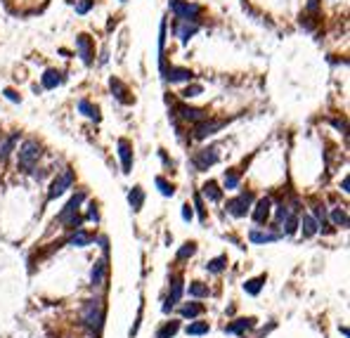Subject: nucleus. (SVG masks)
<instances>
[{"label":"nucleus","mask_w":350,"mask_h":338,"mask_svg":"<svg viewBox=\"0 0 350 338\" xmlns=\"http://www.w3.org/2000/svg\"><path fill=\"white\" fill-rule=\"evenodd\" d=\"M208 322H194V324L187 326V336H204V333H208Z\"/></svg>","instance_id":"nucleus-31"},{"label":"nucleus","mask_w":350,"mask_h":338,"mask_svg":"<svg viewBox=\"0 0 350 338\" xmlns=\"http://www.w3.org/2000/svg\"><path fill=\"white\" fill-rule=\"evenodd\" d=\"M128 201H131V206L133 211H140L144 204V192H142V187H133L131 194H128Z\"/></svg>","instance_id":"nucleus-26"},{"label":"nucleus","mask_w":350,"mask_h":338,"mask_svg":"<svg viewBox=\"0 0 350 338\" xmlns=\"http://www.w3.org/2000/svg\"><path fill=\"white\" fill-rule=\"evenodd\" d=\"M164 48H166V21H161V26H158V62L164 59Z\"/></svg>","instance_id":"nucleus-35"},{"label":"nucleus","mask_w":350,"mask_h":338,"mask_svg":"<svg viewBox=\"0 0 350 338\" xmlns=\"http://www.w3.org/2000/svg\"><path fill=\"white\" fill-rule=\"evenodd\" d=\"M109 88H111V92L116 95V99L118 102H123V104H131L133 102V97H128V88H125L118 78H111L109 81Z\"/></svg>","instance_id":"nucleus-14"},{"label":"nucleus","mask_w":350,"mask_h":338,"mask_svg":"<svg viewBox=\"0 0 350 338\" xmlns=\"http://www.w3.org/2000/svg\"><path fill=\"white\" fill-rule=\"evenodd\" d=\"M14 142H17V135H10L7 140H3V142H0V163H3V161L7 159V154L12 152Z\"/></svg>","instance_id":"nucleus-32"},{"label":"nucleus","mask_w":350,"mask_h":338,"mask_svg":"<svg viewBox=\"0 0 350 338\" xmlns=\"http://www.w3.org/2000/svg\"><path fill=\"white\" fill-rule=\"evenodd\" d=\"M263 284H265V275L256 277V279H248V282L244 284V291H246L248 296H258L261 289H263Z\"/></svg>","instance_id":"nucleus-24"},{"label":"nucleus","mask_w":350,"mask_h":338,"mask_svg":"<svg viewBox=\"0 0 350 338\" xmlns=\"http://www.w3.org/2000/svg\"><path fill=\"white\" fill-rule=\"evenodd\" d=\"M166 81H171V83H189L194 78V74L189 69H185V66H171V69L164 71Z\"/></svg>","instance_id":"nucleus-10"},{"label":"nucleus","mask_w":350,"mask_h":338,"mask_svg":"<svg viewBox=\"0 0 350 338\" xmlns=\"http://www.w3.org/2000/svg\"><path fill=\"white\" fill-rule=\"evenodd\" d=\"M194 218V211H192V206H189V204H185V206H182V220L185 222H189Z\"/></svg>","instance_id":"nucleus-40"},{"label":"nucleus","mask_w":350,"mask_h":338,"mask_svg":"<svg viewBox=\"0 0 350 338\" xmlns=\"http://www.w3.org/2000/svg\"><path fill=\"white\" fill-rule=\"evenodd\" d=\"M194 251H197V244L194 242H187L182 249L178 251V260H185V258H189V255H194Z\"/></svg>","instance_id":"nucleus-36"},{"label":"nucleus","mask_w":350,"mask_h":338,"mask_svg":"<svg viewBox=\"0 0 350 338\" xmlns=\"http://www.w3.org/2000/svg\"><path fill=\"white\" fill-rule=\"evenodd\" d=\"M187 291H189V296L192 298H206L208 296V286L206 284H201V282H192Z\"/></svg>","instance_id":"nucleus-30"},{"label":"nucleus","mask_w":350,"mask_h":338,"mask_svg":"<svg viewBox=\"0 0 350 338\" xmlns=\"http://www.w3.org/2000/svg\"><path fill=\"white\" fill-rule=\"evenodd\" d=\"M251 326H253V319H237L234 324L227 326L225 331H227V333H234V336H241V333L248 331Z\"/></svg>","instance_id":"nucleus-23"},{"label":"nucleus","mask_w":350,"mask_h":338,"mask_svg":"<svg viewBox=\"0 0 350 338\" xmlns=\"http://www.w3.org/2000/svg\"><path fill=\"white\" fill-rule=\"evenodd\" d=\"M71 185H74V171L67 168V171H62L55 178V182H52V187H50V192H48V201L57 199V196H62V194L67 192Z\"/></svg>","instance_id":"nucleus-4"},{"label":"nucleus","mask_w":350,"mask_h":338,"mask_svg":"<svg viewBox=\"0 0 350 338\" xmlns=\"http://www.w3.org/2000/svg\"><path fill=\"white\" fill-rule=\"evenodd\" d=\"M180 296H182V279L180 277H175L173 279V289H171V296H168V300H166V305H164V312H168L173 308V305L178 303L180 300Z\"/></svg>","instance_id":"nucleus-16"},{"label":"nucleus","mask_w":350,"mask_h":338,"mask_svg":"<svg viewBox=\"0 0 350 338\" xmlns=\"http://www.w3.org/2000/svg\"><path fill=\"white\" fill-rule=\"evenodd\" d=\"M76 52L85 64H92V41H90V36L81 33L76 38Z\"/></svg>","instance_id":"nucleus-11"},{"label":"nucleus","mask_w":350,"mask_h":338,"mask_svg":"<svg viewBox=\"0 0 350 338\" xmlns=\"http://www.w3.org/2000/svg\"><path fill=\"white\" fill-rule=\"evenodd\" d=\"M95 242V236L88 234V232H83V229H76L74 236L69 239V246H76V249H83V246H88V244Z\"/></svg>","instance_id":"nucleus-17"},{"label":"nucleus","mask_w":350,"mask_h":338,"mask_svg":"<svg viewBox=\"0 0 350 338\" xmlns=\"http://www.w3.org/2000/svg\"><path fill=\"white\" fill-rule=\"evenodd\" d=\"M227 265V258L225 255H218V258H213V260L206 262V269L211 272V275H218V272H222Z\"/></svg>","instance_id":"nucleus-27"},{"label":"nucleus","mask_w":350,"mask_h":338,"mask_svg":"<svg viewBox=\"0 0 350 338\" xmlns=\"http://www.w3.org/2000/svg\"><path fill=\"white\" fill-rule=\"evenodd\" d=\"M104 277H107V260L95 262V267H92V275H90V279H92V286H100V284L104 282Z\"/></svg>","instance_id":"nucleus-22"},{"label":"nucleus","mask_w":350,"mask_h":338,"mask_svg":"<svg viewBox=\"0 0 350 338\" xmlns=\"http://www.w3.org/2000/svg\"><path fill=\"white\" fill-rule=\"evenodd\" d=\"M312 213H315L317 225H322V222H324V208L322 206H315V208H312Z\"/></svg>","instance_id":"nucleus-41"},{"label":"nucleus","mask_w":350,"mask_h":338,"mask_svg":"<svg viewBox=\"0 0 350 338\" xmlns=\"http://www.w3.org/2000/svg\"><path fill=\"white\" fill-rule=\"evenodd\" d=\"M171 10L175 12L178 19H189V21H197V17L201 14V7L194 5V3H187V0H171Z\"/></svg>","instance_id":"nucleus-5"},{"label":"nucleus","mask_w":350,"mask_h":338,"mask_svg":"<svg viewBox=\"0 0 350 338\" xmlns=\"http://www.w3.org/2000/svg\"><path fill=\"white\" fill-rule=\"evenodd\" d=\"M3 95H5L10 102H19V95H17L12 88H5V90H3Z\"/></svg>","instance_id":"nucleus-42"},{"label":"nucleus","mask_w":350,"mask_h":338,"mask_svg":"<svg viewBox=\"0 0 350 338\" xmlns=\"http://www.w3.org/2000/svg\"><path fill=\"white\" fill-rule=\"evenodd\" d=\"M121 3H125V0H121Z\"/></svg>","instance_id":"nucleus-46"},{"label":"nucleus","mask_w":350,"mask_h":338,"mask_svg":"<svg viewBox=\"0 0 350 338\" xmlns=\"http://www.w3.org/2000/svg\"><path fill=\"white\" fill-rule=\"evenodd\" d=\"M180 331V322H175V319H171V322H168V324L164 326V329H161V331L156 333V338H173L175 336V333Z\"/></svg>","instance_id":"nucleus-29"},{"label":"nucleus","mask_w":350,"mask_h":338,"mask_svg":"<svg viewBox=\"0 0 350 338\" xmlns=\"http://www.w3.org/2000/svg\"><path fill=\"white\" fill-rule=\"evenodd\" d=\"M92 5H95V0H78L76 3V14H88Z\"/></svg>","instance_id":"nucleus-38"},{"label":"nucleus","mask_w":350,"mask_h":338,"mask_svg":"<svg viewBox=\"0 0 350 338\" xmlns=\"http://www.w3.org/2000/svg\"><path fill=\"white\" fill-rule=\"evenodd\" d=\"M251 204H253V194H251V192H241L237 199L227 201V213H232L234 218H244L246 211L251 208Z\"/></svg>","instance_id":"nucleus-6"},{"label":"nucleus","mask_w":350,"mask_h":338,"mask_svg":"<svg viewBox=\"0 0 350 338\" xmlns=\"http://www.w3.org/2000/svg\"><path fill=\"white\" fill-rule=\"evenodd\" d=\"M248 239L253 244H270V242H277L279 234H277V232H258V229H251Z\"/></svg>","instance_id":"nucleus-20"},{"label":"nucleus","mask_w":350,"mask_h":338,"mask_svg":"<svg viewBox=\"0 0 350 338\" xmlns=\"http://www.w3.org/2000/svg\"><path fill=\"white\" fill-rule=\"evenodd\" d=\"M225 187L227 189H237V187H239V175H237L234 171L225 173Z\"/></svg>","instance_id":"nucleus-37"},{"label":"nucleus","mask_w":350,"mask_h":338,"mask_svg":"<svg viewBox=\"0 0 350 338\" xmlns=\"http://www.w3.org/2000/svg\"><path fill=\"white\" fill-rule=\"evenodd\" d=\"M227 121H201V123H197V128H194V138L197 140H206L211 138V135H215V132L220 130V128H225Z\"/></svg>","instance_id":"nucleus-8"},{"label":"nucleus","mask_w":350,"mask_h":338,"mask_svg":"<svg viewBox=\"0 0 350 338\" xmlns=\"http://www.w3.org/2000/svg\"><path fill=\"white\" fill-rule=\"evenodd\" d=\"M41 154V145L36 140H26V142H21L19 152H17V163H19L21 171H34Z\"/></svg>","instance_id":"nucleus-1"},{"label":"nucleus","mask_w":350,"mask_h":338,"mask_svg":"<svg viewBox=\"0 0 350 338\" xmlns=\"http://www.w3.org/2000/svg\"><path fill=\"white\" fill-rule=\"evenodd\" d=\"M301 229H303V236H305V239H310V236H315V234H317L320 225H317V220L312 218V215H303Z\"/></svg>","instance_id":"nucleus-19"},{"label":"nucleus","mask_w":350,"mask_h":338,"mask_svg":"<svg viewBox=\"0 0 350 338\" xmlns=\"http://www.w3.org/2000/svg\"><path fill=\"white\" fill-rule=\"evenodd\" d=\"M43 88H48V90H52V88H57V85L62 83V74L57 69H48L45 74H43Z\"/></svg>","instance_id":"nucleus-18"},{"label":"nucleus","mask_w":350,"mask_h":338,"mask_svg":"<svg viewBox=\"0 0 350 338\" xmlns=\"http://www.w3.org/2000/svg\"><path fill=\"white\" fill-rule=\"evenodd\" d=\"M100 215H97V208H95V204L90 206V211H88V220H97Z\"/></svg>","instance_id":"nucleus-44"},{"label":"nucleus","mask_w":350,"mask_h":338,"mask_svg":"<svg viewBox=\"0 0 350 338\" xmlns=\"http://www.w3.org/2000/svg\"><path fill=\"white\" fill-rule=\"evenodd\" d=\"M118 159H121V166H123V173L128 175L133 168V147L128 140H118Z\"/></svg>","instance_id":"nucleus-12"},{"label":"nucleus","mask_w":350,"mask_h":338,"mask_svg":"<svg viewBox=\"0 0 350 338\" xmlns=\"http://www.w3.org/2000/svg\"><path fill=\"white\" fill-rule=\"evenodd\" d=\"M194 201H197V211H199V218H201V220H206V215H204V208H201V196H199V194L194 196Z\"/></svg>","instance_id":"nucleus-43"},{"label":"nucleus","mask_w":350,"mask_h":338,"mask_svg":"<svg viewBox=\"0 0 350 338\" xmlns=\"http://www.w3.org/2000/svg\"><path fill=\"white\" fill-rule=\"evenodd\" d=\"M270 208H272V204H270V199L265 196V199H261L258 204H256V211H253V220L258 222V225H263V222L268 220L270 215Z\"/></svg>","instance_id":"nucleus-15"},{"label":"nucleus","mask_w":350,"mask_h":338,"mask_svg":"<svg viewBox=\"0 0 350 338\" xmlns=\"http://www.w3.org/2000/svg\"><path fill=\"white\" fill-rule=\"evenodd\" d=\"M308 10H310V12H317V0H310V3H308Z\"/></svg>","instance_id":"nucleus-45"},{"label":"nucleus","mask_w":350,"mask_h":338,"mask_svg":"<svg viewBox=\"0 0 350 338\" xmlns=\"http://www.w3.org/2000/svg\"><path fill=\"white\" fill-rule=\"evenodd\" d=\"M178 114L185 118V121H192V123H201V121H206V118H208L206 111L197 109V107H180Z\"/></svg>","instance_id":"nucleus-13"},{"label":"nucleus","mask_w":350,"mask_h":338,"mask_svg":"<svg viewBox=\"0 0 350 338\" xmlns=\"http://www.w3.org/2000/svg\"><path fill=\"white\" fill-rule=\"evenodd\" d=\"M201 194H204V196H206L208 201H213V204H215V201H220V199H222V192H220V187L215 185L213 180H208L206 185L201 187Z\"/></svg>","instance_id":"nucleus-21"},{"label":"nucleus","mask_w":350,"mask_h":338,"mask_svg":"<svg viewBox=\"0 0 350 338\" xmlns=\"http://www.w3.org/2000/svg\"><path fill=\"white\" fill-rule=\"evenodd\" d=\"M154 182H156L158 192L164 194V196H173V194H175V189H173V185H171V182H166L164 178H156V180H154Z\"/></svg>","instance_id":"nucleus-34"},{"label":"nucleus","mask_w":350,"mask_h":338,"mask_svg":"<svg viewBox=\"0 0 350 338\" xmlns=\"http://www.w3.org/2000/svg\"><path fill=\"white\" fill-rule=\"evenodd\" d=\"M201 92H204V88H201V85H187V88L182 90V97H185V99H189V97H197V95H201Z\"/></svg>","instance_id":"nucleus-39"},{"label":"nucleus","mask_w":350,"mask_h":338,"mask_svg":"<svg viewBox=\"0 0 350 338\" xmlns=\"http://www.w3.org/2000/svg\"><path fill=\"white\" fill-rule=\"evenodd\" d=\"M182 317H189V319H194V317H199L201 312H204V305H199V303H187V305H182Z\"/></svg>","instance_id":"nucleus-28"},{"label":"nucleus","mask_w":350,"mask_h":338,"mask_svg":"<svg viewBox=\"0 0 350 338\" xmlns=\"http://www.w3.org/2000/svg\"><path fill=\"white\" fill-rule=\"evenodd\" d=\"M83 199H85V192H76L74 196L69 199V204L64 206V211L59 215H57V220L62 222V225H67L69 229H76L78 225H81V218H78V208H81Z\"/></svg>","instance_id":"nucleus-2"},{"label":"nucleus","mask_w":350,"mask_h":338,"mask_svg":"<svg viewBox=\"0 0 350 338\" xmlns=\"http://www.w3.org/2000/svg\"><path fill=\"white\" fill-rule=\"evenodd\" d=\"M213 163H218V152H215V149H201V152H197V156H194L197 171H208Z\"/></svg>","instance_id":"nucleus-9"},{"label":"nucleus","mask_w":350,"mask_h":338,"mask_svg":"<svg viewBox=\"0 0 350 338\" xmlns=\"http://www.w3.org/2000/svg\"><path fill=\"white\" fill-rule=\"evenodd\" d=\"M78 111H81L83 116L92 118V121H100V109H97V107H92L88 99H81V102H78Z\"/></svg>","instance_id":"nucleus-25"},{"label":"nucleus","mask_w":350,"mask_h":338,"mask_svg":"<svg viewBox=\"0 0 350 338\" xmlns=\"http://www.w3.org/2000/svg\"><path fill=\"white\" fill-rule=\"evenodd\" d=\"M83 322L92 329V331H100L102 329V322H104V310L100 300H88L85 308H83Z\"/></svg>","instance_id":"nucleus-3"},{"label":"nucleus","mask_w":350,"mask_h":338,"mask_svg":"<svg viewBox=\"0 0 350 338\" xmlns=\"http://www.w3.org/2000/svg\"><path fill=\"white\" fill-rule=\"evenodd\" d=\"M197 31H199V24H197V21H189V19H178V21H175V26H173L175 38H180L182 43L189 41Z\"/></svg>","instance_id":"nucleus-7"},{"label":"nucleus","mask_w":350,"mask_h":338,"mask_svg":"<svg viewBox=\"0 0 350 338\" xmlns=\"http://www.w3.org/2000/svg\"><path fill=\"white\" fill-rule=\"evenodd\" d=\"M331 220H334V225H338V227H348V213H345L343 208H334V211H331Z\"/></svg>","instance_id":"nucleus-33"}]
</instances>
